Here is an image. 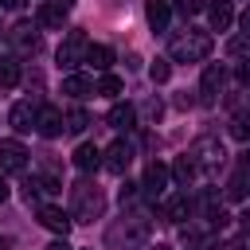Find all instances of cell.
I'll list each match as a JSON object with an SVG mask.
<instances>
[{
    "label": "cell",
    "mask_w": 250,
    "mask_h": 250,
    "mask_svg": "<svg viewBox=\"0 0 250 250\" xmlns=\"http://www.w3.org/2000/svg\"><path fill=\"white\" fill-rule=\"evenodd\" d=\"M211 55V35L207 31H188V35H176L172 39V59L176 62H199V59H207Z\"/></svg>",
    "instance_id": "6da1fadb"
},
{
    "label": "cell",
    "mask_w": 250,
    "mask_h": 250,
    "mask_svg": "<svg viewBox=\"0 0 250 250\" xmlns=\"http://www.w3.org/2000/svg\"><path fill=\"white\" fill-rule=\"evenodd\" d=\"M102 207H105V199H102V191H98L94 184H78V188H74V219H78V223L98 219Z\"/></svg>",
    "instance_id": "7a4b0ae2"
},
{
    "label": "cell",
    "mask_w": 250,
    "mask_h": 250,
    "mask_svg": "<svg viewBox=\"0 0 250 250\" xmlns=\"http://www.w3.org/2000/svg\"><path fill=\"white\" fill-rule=\"evenodd\" d=\"M86 47H90L86 35H82V31H70V35L62 39V47H59V66H62V70H74L78 62H86Z\"/></svg>",
    "instance_id": "3957f363"
},
{
    "label": "cell",
    "mask_w": 250,
    "mask_h": 250,
    "mask_svg": "<svg viewBox=\"0 0 250 250\" xmlns=\"http://www.w3.org/2000/svg\"><path fill=\"white\" fill-rule=\"evenodd\" d=\"M66 129V117L55 109V105H39V113H35V133L39 137H59Z\"/></svg>",
    "instance_id": "277c9868"
},
{
    "label": "cell",
    "mask_w": 250,
    "mask_h": 250,
    "mask_svg": "<svg viewBox=\"0 0 250 250\" xmlns=\"http://www.w3.org/2000/svg\"><path fill=\"white\" fill-rule=\"evenodd\" d=\"M23 164H27V148L12 137L0 141V172H23Z\"/></svg>",
    "instance_id": "5b68a950"
},
{
    "label": "cell",
    "mask_w": 250,
    "mask_h": 250,
    "mask_svg": "<svg viewBox=\"0 0 250 250\" xmlns=\"http://www.w3.org/2000/svg\"><path fill=\"white\" fill-rule=\"evenodd\" d=\"M129 160H133V148L125 145V141H113L109 148H105V172H113V176H125V168H129Z\"/></svg>",
    "instance_id": "8992f818"
},
{
    "label": "cell",
    "mask_w": 250,
    "mask_h": 250,
    "mask_svg": "<svg viewBox=\"0 0 250 250\" xmlns=\"http://www.w3.org/2000/svg\"><path fill=\"white\" fill-rule=\"evenodd\" d=\"M168 176H172V168L168 164H160V160H152L148 168H145V195H160L164 188H168Z\"/></svg>",
    "instance_id": "52a82bcc"
},
{
    "label": "cell",
    "mask_w": 250,
    "mask_h": 250,
    "mask_svg": "<svg viewBox=\"0 0 250 250\" xmlns=\"http://www.w3.org/2000/svg\"><path fill=\"white\" fill-rule=\"evenodd\" d=\"M35 23H39V27H51V31H62V23H66V8H59L55 0H47V4H39Z\"/></svg>",
    "instance_id": "ba28073f"
},
{
    "label": "cell",
    "mask_w": 250,
    "mask_h": 250,
    "mask_svg": "<svg viewBox=\"0 0 250 250\" xmlns=\"http://www.w3.org/2000/svg\"><path fill=\"white\" fill-rule=\"evenodd\" d=\"M39 223H43L47 230L62 234V238H66V230H70V215H66L62 207H51V203H47V207H39Z\"/></svg>",
    "instance_id": "9c48e42d"
},
{
    "label": "cell",
    "mask_w": 250,
    "mask_h": 250,
    "mask_svg": "<svg viewBox=\"0 0 250 250\" xmlns=\"http://www.w3.org/2000/svg\"><path fill=\"white\" fill-rule=\"evenodd\" d=\"M35 113H39V109H31V102H16L12 113H8V121H12L16 133H31V129H35Z\"/></svg>",
    "instance_id": "30bf717a"
},
{
    "label": "cell",
    "mask_w": 250,
    "mask_h": 250,
    "mask_svg": "<svg viewBox=\"0 0 250 250\" xmlns=\"http://www.w3.org/2000/svg\"><path fill=\"white\" fill-rule=\"evenodd\" d=\"M145 20H148V27H152V31H164V27H168V20H172L168 0H148V4H145Z\"/></svg>",
    "instance_id": "8fae6325"
},
{
    "label": "cell",
    "mask_w": 250,
    "mask_h": 250,
    "mask_svg": "<svg viewBox=\"0 0 250 250\" xmlns=\"http://www.w3.org/2000/svg\"><path fill=\"white\" fill-rule=\"evenodd\" d=\"M207 20H211V31H227V27L234 23V8H230V0L211 4V8H207Z\"/></svg>",
    "instance_id": "7c38bea8"
},
{
    "label": "cell",
    "mask_w": 250,
    "mask_h": 250,
    "mask_svg": "<svg viewBox=\"0 0 250 250\" xmlns=\"http://www.w3.org/2000/svg\"><path fill=\"white\" fill-rule=\"evenodd\" d=\"M191 160H195V168H199V164H207V168H211V164H219V160H223V148H219L215 141H195Z\"/></svg>",
    "instance_id": "4fadbf2b"
},
{
    "label": "cell",
    "mask_w": 250,
    "mask_h": 250,
    "mask_svg": "<svg viewBox=\"0 0 250 250\" xmlns=\"http://www.w3.org/2000/svg\"><path fill=\"white\" fill-rule=\"evenodd\" d=\"M12 43H16L20 51H35V47H39V31H35V23H16V27H12Z\"/></svg>",
    "instance_id": "5bb4252c"
},
{
    "label": "cell",
    "mask_w": 250,
    "mask_h": 250,
    "mask_svg": "<svg viewBox=\"0 0 250 250\" xmlns=\"http://www.w3.org/2000/svg\"><path fill=\"white\" fill-rule=\"evenodd\" d=\"M98 164H102L98 145H78V148H74V168H78V172H94Z\"/></svg>",
    "instance_id": "9a60e30c"
},
{
    "label": "cell",
    "mask_w": 250,
    "mask_h": 250,
    "mask_svg": "<svg viewBox=\"0 0 250 250\" xmlns=\"http://www.w3.org/2000/svg\"><path fill=\"white\" fill-rule=\"evenodd\" d=\"M86 62H90L94 70H102V74H105V70H109V62H113V51H109L105 43H90V47H86Z\"/></svg>",
    "instance_id": "2e32d148"
},
{
    "label": "cell",
    "mask_w": 250,
    "mask_h": 250,
    "mask_svg": "<svg viewBox=\"0 0 250 250\" xmlns=\"http://www.w3.org/2000/svg\"><path fill=\"white\" fill-rule=\"evenodd\" d=\"M62 94L66 98H86V94H94V82L86 74H66L62 78Z\"/></svg>",
    "instance_id": "e0dca14e"
},
{
    "label": "cell",
    "mask_w": 250,
    "mask_h": 250,
    "mask_svg": "<svg viewBox=\"0 0 250 250\" xmlns=\"http://www.w3.org/2000/svg\"><path fill=\"white\" fill-rule=\"evenodd\" d=\"M20 74H23V66H20V59H0V86L4 90H12V86H20Z\"/></svg>",
    "instance_id": "ac0fdd59"
},
{
    "label": "cell",
    "mask_w": 250,
    "mask_h": 250,
    "mask_svg": "<svg viewBox=\"0 0 250 250\" xmlns=\"http://www.w3.org/2000/svg\"><path fill=\"white\" fill-rule=\"evenodd\" d=\"M223 78H227V74H223V66H219V62H207L203 82H199V86H203V94H207V98H215V94H219V86H223Z\"/></svg>",
    "instance_id": "d6986e66"
},
{
    "label": "cell",
    "mask_w": 250,
    "mask_h": 250,
    "mask_svg": "<svg viewBox=\"0 0 250 250\" xmlns=\"http://www.w3.org/2000/svg\"><path fill=\"white\" fill-rule=\"evenodd\" d=\"M109 125L113 129H133L137 125V109L133 105H113L109 109Z\"/></svg>",
    "instance_id": "ffe728a7"
},
{
    "label": "cell",
    "mask_w": 250,
    "mask_h": 250,
    "mask_svg": "<svg viewBox=\"0 0 250 250\" xmlns=\"http://www.w3.org/2000/svg\"><path fill=\"white\" fill-rule=\"evenodd\" d=\"M195 172H199V168H195V160H191V156H180V160L172 164V180H176V184H184V188L195 180Z\"/></svg>",
    "instance_id": "44dd1931"
},
{
    "label": "cell",
    "mask_w": 250,
    "mask_h": 250,
    "mask_svg": "<svg viewBox=\"0 0 250 250\" xmlns=\"http://www.w3.org/2000/svg\"><path fill=\"white\" fill-rule=\"evenodd\" d=\"M94 94L117 98V94H121V78H117V74H102V78H98V86H94Z\"/></svg>",
    "instance_id": "7402d4cb"
},
{
    "label": "cell",
    "mask_w": 250,
    "mask_h": 250,
    "mask_svg": "<svg viewBox=\"0 0 250 250\" xmlns=\"http://www.w3.org/2000/svg\"><path fill=\"white\" fill-rule=\"evenodd\" d=\"M188 211H191V203H188V195H172V199H168V219H172V223H180V219H188Z\"/></svg>",
    "instance_id": "603a6c76"
},
{
    "label": "cell",
    "mask_w": 250,
    "mask_h": 250,
    "mask_svg": "<svg viewBox=\"0 0 250 250\" xmlns=\"http://www.w3.org/2000/svg\"><path fill=\"white\" fill-rule=\"evenodd\" d=\"M148 78H152V82H168V78H172V66H168V59H152V66H148Z\"/></svg>",
    "instance_id": "cb8c5ba5"
},
{
    "label": "cell",
    "mask_w": 250,
    "mask_h": 250,
    "mask_svg": "<svg viewBox=\"0 0 250 250\" xmlns=\"http://www.w3.org/2000/svg\"><path fill=\"white\" fill-rule=\"evenodd\" d=\"M86 125H90V117H86V109H70V113H66V129H70V133H82Z\"/></svg>",
    "instance_id": "d4e9b609"
},
{
    "label": "cell",
    "mask_w": 250,
    "mask_h": 250,
    "mask_svg": "<svg viewBox=\"0 0 250 250\" xmlns=\"http://www.w3.org/2000/svg\"><path fill=\"white\" fill-rule=\"evenodd\" d=\"M227 195H230V199H242V195H246V172H238V176L227 184Z\"/></svg>",
    "instance_id": "484cf974"
},
{
    "label": "cell",
    "mask_w": 250,
    "mask_h": 250,
    "mask_svg": "<svg viewBox=\"0 0 250 250\" xmlns=\"http://www.w3.org/2000/svg\"><path fill=\"white\" fill-rule=\"evenodd\" d=\"M230 137L246 141V137H250V121H246V117H234V121H230Z\"/></svg>",
    "instance_id": "4316f807"
},
{
    "label": "cell",
    "mask_w": 250,
    "mask_h": 250,
    "mask_svg": "<svg viewBox=\"0 0 250 250\" xmlns=\"http://www.w3.org/2000/svg\"><path fill=\"white\" fill-rule=\"evenodd\" d=\"M176 4H180V12H184V16H195V12H203V8H207V0H176Z\"/></svg>",
    "instance_id": "83f0119b"
},
{
    "label": "cell",
    "mask_w": 250,
    "mask_h": 250,
    "mask_svg": "<svg viewBox=\"0 0 250 250\" xmlns=\"http://www.w3.org/2000/svg\"><path fill=\"white\" fill-rule=\"evenodd\" d=\"M227 219H230V215H227L223 207H211V227H227Z\"/></svg>",
    "instance_id": "f1b7e54d"
},
{
    "label": "cell",
    "mask_w": 250,
    "mask_h": 250,
    "mask_svg": "<svg viewBox=\"0 0 250 250\" xmlns=\"http://www.w3.org/2000/svg\"><path fill=\"white\" fill-rule=\"evenodd\" d=\"M145 109H148V117H152V121H160V113H164V105H160V102H156V98H152V102H148V105H145Z\"/></svg>",
    "instance_id": "f546056e"
},
{
    "label": "cell",
    "mask_w": 250,
    "mask_h": 250,
    "mask_svg": "<svg viewBox=\"0 0 250 250\" xmlns=\"http://www.w3.org/2000/svg\"><path fill=\"white\" fill-rule=\"evenodd\" d=\"M238 27H242V39H250V8L238 16Z\"/></svg>",
    "instance_id": "4dcf8cb0"
},
{
    "label": "cell",
    "mask_w": 250,
    "mask_h": 250,
    "mask_svg": "<svg viewBox=\"0 0 250 250\" xmlns=\"http://www.w3.org/2000/svg\"><path fill=\"white\" fill-rule=\"evenodd\" d=\"M238 78H242V82H246V86H250V59H246V62H242V66H238Z\"/></svg>",
    "instance_id": "1f68e13d"
},
{
    "label": "cell",
    "mask_w": 250,
    "mask_h": 250,
    "mask_svg": "<svg viewBox=\"0 0 250 250\" xmlns=\"http://www.w3.org/2000/svg\"><path fill=\"white\" fill-rule=\"evenodd\" d=\"M47 250H70V246H66V238H55V242H51Z\"/></svg>",
    "instance_id": "d6a6232c"
},
{
    "label": "cell",
    "mask_w": 250,
    "mask_h": 250,
    "mask_svg": "<svg viewBox=\"0 0 250 250\" xmlns=\"http://www.w3.org/2000/svg\"><path fill=\"white\" fill-rule=\"evenodd\" d=\"M4 199H8V184L0 180V203H4Z\"/></svg>",
    "instance_id": "836d02e7"
},
{
    "label": "cell",
    "mask_w": 250,
    "mask_h": 250,
    "mask_svg": "<svg viewBox=\"0 0 250 250\" xmlns=\"http://www.w3.org/2000/svg\"><path fill=\"white\" fill-rule=\"evenodd\" d=\"M242 227H246V230H250V211H242Z\"/></svg>",
    "instance_id": "e575fe53"
},
{
    "label": "cell",
    "mask_w": 250,
    "mask_h": 250,
    "mask_svg": "<svg viewBox=\"0 0 250 250\" xmlns=\"http://www.w3.org/2000/svg\"><path fill=\"white\" fill-rule=\"evenodd\" d=\"M16 4H20V0H0V8H16Z\"/></svg>",
    "instance_id": "d590c367"
},
{
    "label": "cell",
    "mask_w": 250,
    "mask_h": 250,
    "mask_svg": "<svg viewBox=\"0 0 250 250\" xmlns=\"http://www.w3.org/2000/svg\"><path fill=\"white\" fill-rule=\"evenodd\" d=\"M55 4H59V8H70V4H74V0H55Z\"/></svg>",
    "instance_id": "8d00e7d4"
},
{
    "label": "cell",
    "mask_w": 250,
    "mask_h": 250,
    "mask_svg": "<svg viewBox=\"0 0 250 250\" xmlns=\"http://www.w3.org/2000/svg\"><path fill=\"white\" fill-rule=\"evenodd\" d=\"M0 250H8V238H4V234H0Z\"/></svg>",
    "instance_id": "74e56055"
},
{
    "label": "cell",
    "mask_w": 250,
    "mask_h": 250,
    "mask_svg": "<svg viewBox=\"0 0 250 250\" xmlns=\"http://www.w3.org/2000/svg\"><path fill=\"white\" fill-rule=\"evenodd\" d=\"M156 250H172V246H156Z\"/></svg>",
    "instance_id": "f35d334b"
}]
</instances>
